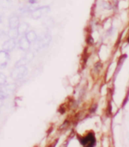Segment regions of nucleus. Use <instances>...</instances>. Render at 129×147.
<instances>
[{"label":"nucleus","mask_w":129,"mask_h":147,"mask_svg":"<svg viewBox=\"0 0 129 147\" xmlns=\"http://www.w3.org/2000/svg\"><path fill=\"white\" fill-rule=\"evenodd\" d=\"M27 74H28V68L26 67V65L14 67L11 73V78L14 81H19L24 79Z\"/></svg>","instance_id":"f257e3e1"},{"label":"nucleus","mask_w":129,"mask_h":147,"mask_svg":"<svg viewBox=\"0 0 129 147\" xmlns=\"http://www.w3.org/2000/svg\"><path fill=\"white\" fill-rule=\"evenodd\" d=\"M50 11V8L49 6H42L38 8H34L31 11L30 17L34 20H38L41 18L44 14H47Z\"/></svg>","instance_id":"f03ea898"},{"label":"nucleus","mask_w":129,"mask_h":147,"mask_svg":"<svg viewBox=\"0 0 129 147\" xmlns=\"http://www.w3.org/2000/svg\"><path fill=\"white\" fill-rule=\"evenodd\" d=\"M81 144L84 146L93 147L96 144V138L95 137V134L91 132L88 133L86 136L82 137L80 139Z\"/></svg>","instance_id":"7ed1b4c3"},{"label":"nucleus","mask_w":129,"mask_h":147,"mask_svg":"<svg viewBox=\"0 0 129 147\" xmlns=\"http://www.w3.org/2000/svg\"><path fill=\"white\" fill-rule=\"evenodd\" d=\"M9 61H10L9 52L4 50L0 51V69L5 68L8 66Z\"/></svg>","instance_id":"20e7f679"},{"label":"nucleus","mask_w":129,"mask_h":147,"mask_svg":"<svg viewBox=\"0 0 129 147\" xmlns=\"http://www.w3.org/2000/svg\"><path fill=\"white\" fill-rule=\"evenodd\" d=\"M18 47L20 50L24 51L25 52L30 49L31 43L26 38V37L25 36V35L21 36V37H20V39L18 40Z\"/></svg>","instance_id":"39448f33"},{"label":"nucleus","mask_w":129,"mask_h":147,"mask_svg":"<svg viewBox=\"0 0 129 147\" xmlns=\"http://www.w3.org/2000/svg\"><path fill=\"white\" fill-rule=\"evenodd\" d=\"M16 47V41L15 39H12V38H8V40L5 41L4 43L2 44V50L8 51V52H11V51L14 50Z\"/></svg>","instance_id":"423d86ee"},{"label":"nucleus","mask_w":129,"mask_h":147,"mask_svg":"<svg viewBox=\"0 0 129 147\" xmlns=\"http://www.w3.org/2000/svg\"><path fill=\"white\" fill-rule=\"evenodd\" d=\"M51 36L49 35L46 34L44 36L40 38L39 39H37L35 42L37 43V46H38V49H43L45 47L48 46L51 42Z\"/></svg>","instance_id":"0eeeda50"},{"label":"nucleus","mask_w":129,"mask_h":147,"mask_svg":"<svg viewBox=\"0 0 129 147\" xmlns=\"http://www.w3.org/2000/svg\"><path fill=\"white\" fill-rule=\"evenodd\" d=\"M20 24V18L16 14H13L8 18V27L9 29H17Z\"/></svg>","instance_id":"6e6552de"},{"label":"nucleus","mask_w":129,"mask_h":147,"mask_svg":"<svg viewBox=\"0 0 129 147\" xmlns=\"http://www.w3.org/2000/svg\"><path fill=\"white\" fill-rule=\"evenodd\" d=\"M29 28H30V24L26 22L20 23L19 24L18 27V31L19 32L20 36H24L28 32Z\"/></svg>","instance_id":"1a4fd4ad"},{"label":"nucleus","mask_w":129,"mask_h":147,"mask_svg":"<svg viewBox=\"0 0 129 147\" xmlns=\"http://www.w3.org/2000/svg\"><path fill=\"white\" fill-rule=\"evenodd\" d=\"M16 85L14 84V83H9V84H7L6 83L5 85L1 87V88L2 90H4L8 95H10L11 94L14 93V91L16 90Z\"/></svg>","instance_id":"9d476101"},{"label":"nucleus","mask_w":129,"mask_h":147,"mask_svg":"<svg viewBox=\"0 0 129 147\" xmlns=\"http://www.w3.org/2000/svg\"><path fill=\"white\" fill-rule=\"evenodd\" d=\"M25 36H26V38L30 41V43L35 42L38 39L36 33V32H35L34 30H28V32L25 34Z\"/></svg>","instance_id":"9b49d317"},{"label":"nucleus","mask_w":129,"mask_h":147,"mask_svg":"<svg viewBox=\"0 0 129 147\" xmlns=\"http://www.w3.org/2000/svg\"><path fill=\"white\" fill-rule=\"evenodd\" d=\"M7 35H8V37L9 38H12V39H15L16 40L17 38L19 37V32L18 31V28L17 29H9V30L7 32Z\"/></svg>","instance_id":"f8f14e48"},{"label":"nucleus","mask_w":129,"mask_h":147,"mask_svg":"<svg viewBox=\"0 0 129 147\" xmlns=\"http://www.w3.org/2000/svg\"><path fill=\"white\" fill-rule=\"evenodd\" d=\"M24 57L25 59L26 60V61L28 63L31 62V61L34 59L35 57V53L32 51H30L29 50L27 51H26V53H25L24 56Z\"/></svg>","instance_id":"ddd939ff"},{"label":"nucleus","mask_w":129,"mask_h":147,"mask_svg":"<svg viewBox=\"0 0 129 147\" xmlns=\"http://www.w3.org/2000/svg\"><path fill=\"white\" fill-rule=\"evenodd\" d=\"M7 82V77L3 73H0V88L5 85Z\"/></svg>","instance_id":"4468645a"},{"label":"nucleus","mask_w":129,"mask_h":147,"mask_svg":"<svg viewBox=\"0 0 129 147\" xmlns=\"http://www.w3.org/2000/svg\"><path fill=\"white\" fill-rule=\"evenodd\" d=\"M28 63V62L26 61V59L24 57H21L20 60L17 61L16 63H15V66L14 67H19V66H24V65H26Z\"/></svg>","instance_id":"2eb2a0df"},{"label":"nucleus","mask_w":129,"mask_h":147,"mask_svg":"<svg viewBox=\"0 0 129 147\" xmlns=\"http://www.w3.org/2000/svg\"><path fill=\"white\" fill-rule=\"evenodd\" d=\"M10 1L9 0H1L0 2V6L2 8H8L9 5H10Z\"/></svg>","instance_id":"dca6fc26"},{"label":"nucleus","mask_w":129,"mask_h":147,"mask_svg":"<svg viewBox=\"0 0 129 147\" xmlns=\"http://www.w3.org/2000/svg\"><path fill=\"white\" fill-rule=\"evenodd\" d=\"M9 95L7 94L4 90H2L1 88H0V100H3L5 99H6Z\"/></svg>","instance_id":"f3484780"},{"label":"nucleus","mask_w":129,"mask_h":147,"mask_svg":"<svg viewBox=\"0 0 129 147\" xmlns=\"http://www.w3.org/2000/svg\"><path fill=\"white\" fill-rule=\"evenodd\" d=\"M28 2H29V4L34 5L36 3V0H29Z\"/></svg>","instance_id":"a211bd4d"},{"label":"nucleus","mask_w":129,"mask_h":147,"mask_svg":"<svg viewBox=\"0 0 129 147\" xmlns=\"http://www.w3.org/2000/svg\"><path fill=\"white\" fill-rule=\"evenodd\" d=\"M2 20H3V18H2V14H0V24L2 23Z\"/></svg>","instance_id":"6ab92c4d"},{"label":"nucleus","mask_w":129,"mask_h":147,"mask_svg":"<svg viewBox=\"0 0 129 147\" xmlns=\"http://www.w3.org/2000/svg\"><path fill=\"white\" fill-rule=\"evenodd\" d=\"M0 11H1V6H0Z\"/></svg>","instance_id":"aec40b11"},{"label":"nucleus","mask_w":129,"mask_h":147,"mask_svg":"<svg viewBox=\"0 0 129 147\" xmlns=\"http://www.w3.org/2000/svg\"><path fill=\"white\" fill-rule=\"evenodd\" d=\"M128 42H129V37H128Z\"/></svg>","instance_id":"412c9836"}]
</instances>
